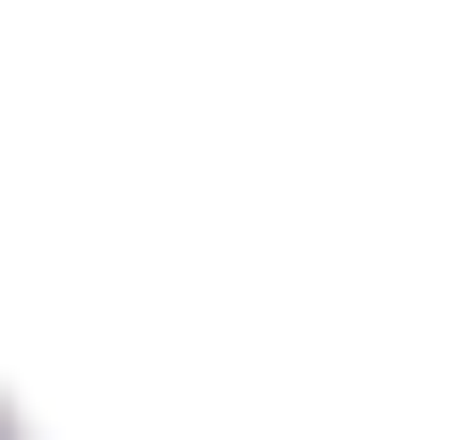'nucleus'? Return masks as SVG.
<instances>
[{"label": "nucleus", "instance_id": "1", "mask_svg": "<svg viewBox=\"0 0 454 440\" xmlns=\"http://www.w3.org/2000/svg\"><path fill=\"white\" fill-rule=\"evenodd\" d=\"M0 440H454V0H0Z\"/></svg>", "mask_w": 454, "mask_h": 440}]
</instances>
